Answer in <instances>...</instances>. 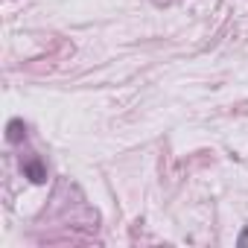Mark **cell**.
<instances>
[{
  "label": "cell",
  "mask_w": 248,
  "mask_h": 248,
  "mask_svg": "<svg viewBox=\"0 0 248 248\" xmlns=\"http://www.w3.org/2000/svg\"><path fill=\"white\" fill-rule=\"evenodd\" d=\"M24 172H27V178L35 181V184L47 181V170L41 167V161H27V164H24Z\"/></svg>",
  "instance_id": "cell-1"
},
{
  "label": "cell",
  "mask_w": 248,
  "mask_h": 248,
  "mask_svg": "<svg viewBox=\"0 0 248 248\" xmlns=\"http://www.w3.org/2000/svg\"><path fill=\"white\" fill-rule=\"evenodd\" d=\"M6 138H9V143H21V140L27 138V129H24V123H21V120H12V123H9Z\"/></svg>",
  "instance_id": "cell-2"
},
{
  "label": "cell",
  "mask_w": 248,
  "mask_h": 248,
  "mask_svg": "<svg viewBox=\"0 0 248 248\" xmlns=\"http://www.w3.org/2000/svg\"><path fill=\"white\" fill-rule=\"evenodd\" d=\"M239 242H242V245H248V231L242 233V239H239Z\"/></svg>",
  "instance_id": "cell-3"
}]
</instances>
